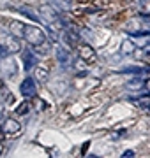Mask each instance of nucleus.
Here are the masks:
<instances>
[{"instance_id": "nucleus-1", "label": "nucleus", "mask_w": 150, "mask_h": 158, "mask_svg": "<svg viewBox=\"0 0 150 158\" xmlns=\"http://www.w3.org/2000/svg\"><path fill=\"white\" fill-rule=\"evenodd\" d=\"M23 39H27V42H30L32 46H42L46 42V35L34 25H23Z\"/></svg>"}, {"instance_id": "nucleus-2", "label": "nucleus", "mask_w": 150, "mask_h": 158, "mask_svg": "<svg viewBox=\"0 0 150 158\" xmlns=\"http://www.w3.org/2000/svg\"><path fill=\"white\" fill-rule=\"evenodd\" d=\"M20 90H21V95L27 97V98H32V97H35V93H37V86H35V81H34L32 77H27L23 83H21Z\"/></svg>"}, {"instance_id": "nucleus-3", "label": "nucleus", "mask_w": 150, "mask_h": 158, "mask_svg": "<svg viewBox=\"0 0 150 158\" xmlns=\"http://www.w3.org/2000/svg\"><path fill=\"white\" fill-rule=\"evenodd\" d=\"M2 132H4V134H20V130H21V125L18 123L16 119H6V121H4V125H2Z\"/></svg>"}, {"instance_id": "nucleus-4", "label": "nucleus", "mask_w": 150, "mask_h": 158, "mask_svg": "<svg viewBox=\"0 0 150 158\" xmlns=\"http://www.w3.org/2000/svg\"><path fill=\"white\" fill-rule=\"evenodd\" d=\"M0 44L6 48L7 53H18V51L21 49V48H20V42H18L12 35H7L6 40H0Z\"/></svg>"}, {"instance_id": "nucleus-5", "label": "nucleus", "mask_w": 150, "mask_h": 158, "mask_svg": "<svg viewBox=\"0 0 150 158\" xmlns=\"http://www.w3.org/2000/svg\"><path fill=\"white\" fill-rule=\"evenodd\" d=\"M35 63H37V58H35L34 53H32L30 49L23 51V67H25V70L30 72V70L35 67Z\"/></svg>"}, {"instance_id": "nucleus-6", "label": "nucleus", "mask_w": 150, "mask_h": 158, "mask_svg": "<svg viewBox=\"0 0 150 158\" xmlns=\"http://www.w3.org/2000/svg\"><path fill=\"white\" fill-rule=\"evenodd\" d=\"M80 55L85 62H94L95 60V51H94L92 46L88 44H80Z\"/></svg>"}, {"instance_id": "nucleus-7", "label": "nucleus", "mask_w": 150, "mask_h": 158, "mask_svg": "<svg viewBox=\"0 0 150 158\" xmlns=\"http://www.w3.org/2000/svg\"><path fill=\"white\" fill-rule=\"evenodd\" d=\"M122 74H134V76L141 77L145 74H150V67L148 69H145V67H126V69H122Z\"/></svg>"}, {"instance_id": "nucleus-8", "label": "nucleus", "mask_w": 150, "mask_h": 158, "mask_svg": "<svg viewBox=\"0 0 150 158\" xmlns=\"http://www.w3.org/2000/svg\"><path fill=\"white\" fill-rule=\"evenodd\" d=\"M57 56H58V62L62 63V65H67L71 63V56H69V51L62 48V46H58L57 48Z\"/></svg>"}, {"instance_id": "nucleus-9", "label": "nucleus", "mask_w": 150, "mask_h": 158, "mask_svg": "<svg viewBox=\"0 0 150 158\" xmlns=\"http://www.w3.org/2000/svg\"><path fill=\"white\" fill-rule=\"evenodd\" d=\"M71 2H73V0H53V6L57 7L58 11H69Z\"/></svg>"}, {"instance_id": "nucleus-10", "label": "nucleus", "mask_w": 150, "mask_h": 158, "mask_svg": "<svg viewBox=\"0 0 150 158\" xmlns=\"http://www.w3.org/2000/svg\"><path fill=\"white\" fill-rule=\"evenodd\" d=\"M20 12H21V14H25V16H29L30 19H34V21H42V18H39V16H37V14H35L34 11H32V9L21 7V9H20Z\"/></svg>"}, {"instance_id": "nucleus-11", "label": "nucleus", "mask_w": 150, "mask_h": 158, "mask_svg": "<svg viewBox=\"0 0 150 158\" xmlns=\"http://www.w3.org/2000/svg\"><path fill=\"white\" fill-rule=\"evenodd\" d=\"M27 111H29V102H23V104H21V106L16 109V113H18V114H25Z\"/></svg>"}, {"instance_id": "nucleus-12", "label": "nucleus", "mask_w": 150, "mask_h": 158, "mask_svg": "<svg viewBox=\"0 0 150 158\" xmlns=\"http://www.w3.org/2000/svg\"><path fill=\"white\" fill-rule=\"evenodd\" d=\"M7 55H9V53L6 51V48H4V46L0 44V60H4V58H6Z\"/></svg>"}, {"instance_id": "nucleus-13", "label": "nucleus", "mask_w": 150, "mask_h": 158, "mask_svg": "<svg viewBox=\"0 0 150 158\" xmlns=\"http://www.w3.org/2000/svg\"><path fill=\"white\" fill-rule=\"evenodd\" d=\"M122 156H124V158H126V156H134V151H124Z\"/></svg>"}, {"instance_id": "nucleus-14", "label": "nucleus", "mask_w": 150, "mask_h": 158, "mask_svg": "<svg viewBox=\"0 0 150 158\" xmlns=\"http://www.w3.org/2000/svg\"><path fill=\"white\" fill-rule=\"evenodd\" d=\"M2 149H4V146H2V144H0V153H2Z\"/></svg>"}]
</instances>
